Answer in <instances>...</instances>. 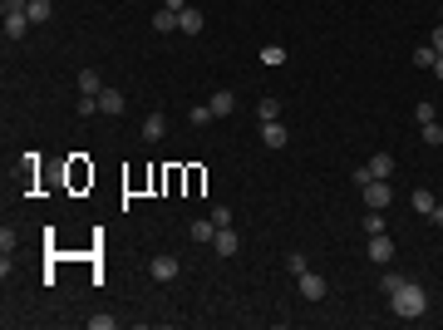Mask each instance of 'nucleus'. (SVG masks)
<instances>
[{"mask_svg":"<svg viewBox=\"0 0 443 330\" xmlns=\"http://www.w3.org/2000/svg\"><path fill=\"white\" fill-rule=\"evenodd\" d=\"M187 237H192V242H202V247H207V242H212V237H217V222H212V217H197V222H192V227H187Z\"/></svg>","mask_w":443,"mask_h":330,"instance_id":"12","label":"nucleus"},{"mask_svg":"<svg viewBox=\"0 0 443 330\" xmlns=\"http://www.w3.org/2000/svg\"><path fill=\"white\" fill-rule=\"evenodd\" d=\"M433 60H438L433 44H419V49H414V65H419V69H433Z\"/></svg>","mask_w":443,"mask_h":330,"instance_id":"21","label":"nucleus"},{"mask_svg":"<svg viewBox=\"0 0 443 330\" xmlns=\"http://www.w3.org/2000/svg\"><path fill=\"white\" fill-rule=\"evenodd\" d=\"M162 133H168V114H148V119H143V138L158 143Z\"/></svg>","mask_w":443,"mask_h":330,"instance_id":"11","label":"nucleus"},{"mask_svg":"<svg viewBox=\"0 0 443 330\" xmlns=\"http://www.w3.org/2000/svg\"><path fill=\"white\" fill-rule=\"evenodd\" d=\"M178 35H202V10L187 6V10L178 15Z\"/></svg>","mask_w":443,"mask_h":330,"instance_id":"13","label":"nucleus"},{"mask_svg":"<svg viewBox=\"0 0 443 330\" xmlns=\"http://www.w3.org/2000/svg\"><path fill=\"white\" fill-rule=\"evenodd\" d=\"M79 94H94V99L103 94V79H99V69H84V74H79Z\"/></svg>","mask_w":443,"mask_h":330,"instance_id":"18","label":"nucleus"},{"mask_svg":"<svg viewBox=\"0 0 443 330\" xmlns=\"http://www.w3.org/2000/svg\"><path fill=\"white\" fill-rule=\"evenodd\" d=\"M433 79H443V54H438V60H433Z\"/></svg>","mask_w":443,"mask_h":330,"instance_id":"33","label":"nucleus"},{"mask_svg":"<svg viewBox=\"0 0 443 330\" xmlns=\"http://www.w3.org/2000/svg\"><path fill=\"white\" fill-rule=\"evenodd\" d=\"M168 10H173V15H183V10H187V0H168Z\"/></svg>","mask_w":443,"mask_h":330,"instance_id":"32","label":"nucleus"},{"mask_svg":"<svg viewBox=\"0 0 443 330\" xmlns=\"http://www.w3.org/2000/svg\"><path fill=\"white\" fill-rule=\"evenodd\" d=\"M89 325H94V330H114L119 320H114V315H89Z\"/></svg>","mask_w":443,"mask_h":330,"instance_id":"29","label":"nucleus"},{"mask_svg":"<svg viewBox=\"0 0 443 330\" xmlns=\"http://www.w3.org/2000/svg\"><path fill=\"white\" fill-rule=\"evenodd\" d=\"M30 35V15L25 10H6V40H25Z\"/></svg>","mask_w":443,"mask_h":330,"instance_id":"8","label":"nucleus"},{"mask_svg":"<svg viewBox=\"0 0 443 330\" xmlns=\"http://www.w3.org/2000/svg\"><path fill=\"white\" fill-rule=\"evenodd\" d=\"M390 173H394V153H374V158L365 163V168H355V183L365 188L369 178H390Z\"/></svg>","mask_w":443,"mask_h":330,"instance_id":"2","label":"nucleus"},{"mask_svg":"<svg viewBox=\"0 0 443 330\" xmlns=\"http://www.w3.org/2000/svg\"><path fill=\"white\" fill-rule=\"evenodd\" d=\"M433 222H438V227H443V202H438V207H433Z\"/></svg>","mask_w":443,"mask_h":330,"instance_id":"34","label":"nucleus"},{"mask_svg":"<svg viewBox=\"0 0 443 330\" xmlns=\"http://www.w3.org/2000/svg\"><path fill=\"white\" fill-rule=\"evenodd\" d=\"M261 65L281 69V65H286V44H266V49H261Z\"/></svg>","mask_w":443,"mask_h":330,"instance_id":"19","label":"nucleus"},{"mask_svg":"<svg viewBox=\"0 0 443 330\" xmlns=\"http://www.w3.org/2000/svg\"><path fill=\"white\" fill-rule=\"evenodd\" d=\"M178 271H183V266H178V256H168V251H158V256L148 261V277H153V281H162V286H168Z\"/></svg>","mask_w":443,"mask_h":330,"instance_id":"4","label":"nucleus"},{"mask_svg":"<svg viewBox=\"0 0 443 330\" xmlns=\"http://www.w3.org/2000/svg\"><path fill=\"white\" fill-rule=\"evenodd\" d=\"M286 271H291V277H301V271H310V261H306L301 251H291V256H286Z\"/></svg>","mask_w":443,"mask_h":330,"instance_id":"27","label":"nucleus"},{"mask_svg":"<svg viewBox=\"0 0 443 330\" xmlns=\"http://www.w3.org/2000/svg\"><path fill=\"white\" fill-rule=\"evenodd\" d=\"M374 232H384V217H379V207H369V212H365V237H374Z\"/></svg>","mask_w":443,"mask_h":330,"instance_id":"25","label":"nucleus"},{"mask_svg":"<svg viewBox=\"0 0 443 330\" xmlns=\"http://www.w3.org/2000/svg\"><path fill=\"white\" fill-rule=\"evenodd\" d=\"M207 108H212V114H217V119H227V114H232V108H237V94H232V89H217V94L207 99Z\"/></svg>","mask_w":443,"mask_h":330,"instance_id":"10","label":"nucleus"},{"mask_svg":"<svg viewBox=\"0 0 443 330\" xmlns=\"http://www.w3.org/2000/svg\"><path fill=\"white\" fill-rule=\"evenodd\" d=\"M212 247H217V256H237V247H242V237H237L232 227H217V237H212Z\"/></svg>","mask_w":443,"mask_h":330,"instance_id":"9","label":"nucleus"},{"mask_svg":"<svg viewBox=\"0 0 443 330\" xmlns=\"http://www.w3.org/2000/svg\"><path fill=\"white\" fill-rule=\"evenodd\" d=\"M30 0H0V10H25Z\"/></svg>","mask_w":443,"mask_h":330,"instance_id":"30","label":"nucleus"},{"mask_svg":"<svg viewBox=\"0 0 443 330\" xmlns=\"http://www.w3.org/2000/svg\"><path fill=\"white\" fill-rule=\"evenodd\" d=\"M256 119H261V124L281 119V104H276V99H261V104H256Z\"/></svg>","mask_w":443,"mask_h":330,"instance_id":"20","label":"nucleus"},{"mask_svg":"<svg viewBox=\"0 0 443 330\" xmlns=\"http://www.w3.org/2000/svg\"><path fill=\"white\" fill-rule=\"evenodd\" d=\"M414 124H419V129H424V124H433V104H428V99H419V104H414Z\"/></svg>","mask_w":443,"mask_h":330,"instance_id":"24","label":"nucleus"},{"mask_svg":"<svg viewBox=\"0 0 443 330\" xmlns=\"http://www.w3.org/2000/svg\"><path fill=\"white\" fill-rule=\"evenodd\" d=\"M212 119H217V114H212V108H207V104H197V108H192V114H187V124H192V129H207Z\"/></svg>","mask_w":443,"mask_h":330,"instance_id":"22","label":"nucleus"},{"mask_svg":"<svg viewBox=\"0 0 443 330\" xmlns=\"http://www.w3.org/2000/svg\"><path fill=\"white\" fill-rule=\"evenodd\" d=\"M261 143H266V148H286V143H291V129H286L281 119H271V124H261Z\"/></svg>","mask_w":443,"mask_h":330,"instance_id":"6","label":"nucleus"},{"mask_svg":"<svg viewBox=\"0 0 443 330\" xmlns=\"http://www.w3.org/2000/svg\"><path fill=\"white\" fill-rule=\"evenodd\" d=\"M424 143H428V148H438V143H443V124H438V119H433V124H424Z\"/></svg>","mask_w":443,"mask_h":330,"instance_id":"26","label":"nucleus"},{"mask_svg":"<svg viewBox=\"0 0 443 330\" xmlns=\"http://www.w3.org/2000/svg\"><path fill=\"white\" fill-rule=\"evenodd\" d=\"M325 291H330L325 277H315V271H301V296H306V301H325Z\"/></svg>","mask_w":443,"mask_h":330,"instance_id":"7","label":"nucleus"},{"mask_svg":"<svg viewBox=\"0 0 443 330\" xmlns=\"http://www.w3.org/2000/svg\"><path fill=\"white\" fill-rule=\"evenodd\" d=\"M153 30H158V35H178V15H173L168 6H162V10L153 15Z\"/></svg>","mask_w":443,"mask_h":330,"instance_id":"16","label":"nucleus"},{"mask_svg":"<svg viewBox=\"0 0 443 330\" xmlns=\"http://www.w3.org/2000/svg\"><path fill=\"white\" fill-rule=\"evenodd\" d=\"M409 202H414V212H419V217H433V207H438V197H433L428 188H419V192H414Z\"/></svg>","mask_w":443,"mask_h":330,"instance_id":"15","label":"nucleus"},{"mask_svg":"<svg viewBox=\"0 0 443 330\" xmlns=\"http://www.w3.org/2000/svg\"><path fill=\"white\" fill-rule=\"evenodd\" d=\"M365 251H369V261H374V266H390V261H394V242L384 237V232H374Z\"/></svg>","mask_w":443,"mask_h":330,"instance_id":"5","label":"nucleus"},{"mask_svg":"<svg viewBox=\"0 0 443 330\" xmlns=\"http://www.w3.org/2000/svg\"><path fill=\"white\" fill-rule=\"evenodd\" d=\"M74 114H79V119H94V114H99V99H94V94H79V108H74Z\"/></svg>","mask_w":443,"mask_h":330,"instance_id":"23","label":"nucleus"},{"mask_svg":"<svg viewBox=\"0 0 443 330\" xmlns=\"http://www.w3.org/2000/svg\"><path fill=\"white\" fill-rule=\"evenodd\" d=\"M438 6H443V0H438Z\"/></svg>","mask_w":443,"mask_h":330,"instance_id":"35","label":"nucleus"},{"mask_svg":"<svg viewBox=\"0 0 443 330\" xmlns=\"http://www.w3.org/2000/svg\"><path fill=\"white\" fill-rule=\"evenodd\" d=\"M99 114H124V94L119 89H103L99 94Z\"/></svg>","mask_w":443,"mask_h":330,"instance_id":"14","label":"nucleus"},{"mask_svg":"<svg viewBox=\"0 0 443 330\" xmlns=\"http://www.w3.org/2000/svg\"><path fill=\"white\" fill-rule=\"evenodd\" d=\"M212 222L217 227H232V207H212Z\"/></svg>","mask_w":443,"mask_h":330,"instance_id":"28","label":"nucleus"},{"mask_svg":"<svg viewBox=\"0 0 443 330\" xmlns=\"http://www.w3.org/2000/svg\"><path fill=\"white\" fill-rule=\"evenodd\" d=\"M390 202H394V188H390V178H369V183H365V207H379V212H384Z\"/></svg>","mask_w":443,"mask_h":330,"instance_id":"3","label":"nucleus"},{"mask_svg":"<svg viewBox=\"0 0 443 330\" xmlns=\"http://www.w3.org/2000/svg\"><path fill=\"white\" fill-rule=\"evenodd\" d=\"M428 44H433V49H438V54H443V25H438V30H433V35H428Z\"/></svg>","mask_w":443,"mask_h":330,"instance_id":"31","label":"nucleus"},{"mask_svg":"<svg viewBox=\"0 0 443 330\" xmlns=\"http://www.w3.org/2000/svg\"><path fill=\"white\" fill-rule=\"evenodd\" d=\"M25 15H30V25H44V20L54 15V6H49V0H30V6H25Z\"/></svg>","mask_w":443,"mask_h":330,"instance_id":"17","label":"nucleus"},{"mask_svg":"<svg viewBox=\"0 0 443 330\" xmlns=\"http://www.w3.org/2000/svg\"><path fill=\"white\" fill-rule=\"evenodd\" d=\"M390 311L404 320H419V315H428V291L419 281H399V291H390Z\"/></svg>","mask_w":443,"mask_h":330,"instance_id":"1","label":"nucleus"}]
</instances>
